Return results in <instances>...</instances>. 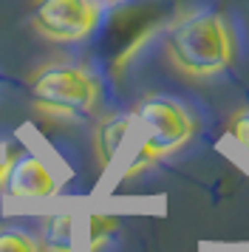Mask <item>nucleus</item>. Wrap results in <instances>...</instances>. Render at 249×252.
I'll use <instances>...</instances> for the list:
<instances>
[{"label":"nucleus","instance_id":"6e6552de","mask_svg":"<svg viewBox=\"0 0 249 252\" xmlns=\"http://www.w3.org/2000/svg\"><path fill=\"white\" fill-rule=\"evenodd\" d=\"M0 252H43L40 241L20 229H0Z\"/></svg>","mask_w":249,"mask_h":252},{"label":"nucleus","instance_id":"0eeeda50","mask_svg":"<svg viewBox=\"0 0 249 252\" xmlns=\"http://www.w3.org/2000/svg\"><path fill=\"white\" fill-rule=\"evenodd\" d=\"M43 252H71L74 250V218L71 216H48L40 229Z\"/></svg>","mask_w":249,"mask_h":252},{"label":"nucleus","instance_id":"39448f33","mask_svg":"<svg viewBox=\"0 0 249 252\" xmlns=\"http://www.w3.org/2000/svg\"><path fill=\"white\" fill-rule=\"evenodd\" d=\"M3 184H6L9 195H17V198H45V195L57 193L54 176L48 173V167L37 156L14 159V164H11V170Z\"/></svg>","mask_w":249,"mask_h":252},{"label":"nucleus","instance_id":"1a4fd4ad","mask_svg":"<svg viewBox=\"0 0 249 252\" xmlns=\"http://www.w3.org/2000/svg\"><path fill=\"white\" fill-rule=\"evenodd\" d=\"M91 252H99L108 241H111V235L119 229V221L111 216H91Z\"/></svg>","mask_w":249,"mask_h":252},{"label":"nucleus","instance_id":"f257e3e1","mask_svg":"<svg viewBox=\"0 0 249 252\" xmlns=\"http://www.w3.org/2000/svg\"><path fill=\"white\" fill-rule=\"evenodd\" d=\"M238 54L235 32L226 14L192 9L167 29L164 57L187 80H213L224 74Z\"/></svg>","mask_w":249,"mask_h":252},{"label":"nucleus","instance_id":"20e7f679","mask_svg":"<svg viewBox=\"0 0 249 252\" xmlns=\"http://www.w3.org/2000/svg\"><path fill=\"white\" fill-rule=\"evenodd\" d=\"M34 29L54 43H77L99 26L96 0H37L31 14Z\"/></svg>","mask_w":249,"mask_h":252},{"label":"nucleus","instance_id":"7ed1b4c3","mask_svg":"<svg viewBox=\"0 0 249 252\" xmlns=\"http://www.w3.org/2000/svg\"><path fill=\"white\" fill-rule=\"evenodd\" d=\"M34 108L60 119H82L99 108L102 85L99 80L82 65L71 63H51L34 71L31 77Z\"/></svg>","mask_w":249,"mask_h":252},{"label":"nucleus","instance_id":"f03ea898","mask_svg":"<svg viewBox=\"0 0 249 252\" xmlns=\"http://www.w3.org/2000/svg\"><path fill=\"white\" fill-rule=\"evenodd\" d=\"M133 119H139L142 142H139L133 164L124 170V176H136L153 161L190 145L195 136V116L187 111V105H181L173 96H161V94L145 96L136 105Z\"/></svg>","mask_w":249,"mask_h":252},{"label":"nucleus","instance_id":"9d476101","mask_svg":"<svg viewBox=\"0 0 249 252\" xmlns=\"http://www.w3.org/2000/svg\"><path fill=\"white\" fill-rule=\"evenodd\" d=\"M226 130H229V136L249 153V111H238V114L229 116Z\"/></svg>","mask_w":249,"mask_h":252},{"label":"nucleus","instance_id":"423d86ee","mask_svg":"<svg viewBox=\"0 0 249 252\" xmlns=\"http://www.w3.org/2000/svg\"><path fill=\"white\" fill-rule=\"evenodd\" d=\"M130 125H133V116H127V114L108 116V119H102L96 125V130H93V153H96L99 167H108L116 159V153L122 148Z\"/></svg>","mask_w":249,"mask_h":252}]
</instances>
